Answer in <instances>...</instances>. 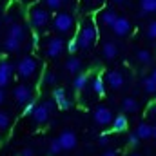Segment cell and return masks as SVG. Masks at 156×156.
<instances>
[{"label":"cell","mask_w":156,"mask_h":156,"mask_svg":"<svg viewBox=\"0 0 156 156\" xmlns=\"http://www.w3.org/2000/svg\"><path fill=\"white\" fill-rule=\"evenodd\" d=\"M96 38H98V31H96V26L93 24V20H85V22L80 26L78 35L75 37L78 49H82V51L91 49V47L96 44Z\"/></svg>","instance_id":"obj_1"},{"label":"cell","mask_w":156,"mask_h":156,"mask_svg":"<svg viewBox=\"0 0 156 156\" xmlns=\"http://www.w3.org/2000/svg\"><path fill=\"white\" fill-rule=\"evenodd\" d=\"M49 20H51V15H49V11L44 5H38V4L31 5V9H29V22H31V26L35 29H44L49 24Z\"/></svg>","instance_id":"obj_2"},{"label":"cell","mask_w":156,"mask_h":156,"mask_svg":"<svg viewBox=\"0 0 156 156\" xmlns=\"http://www.w3.org/2000/svg\"><path fill=\"white\" fill-rule=\"evenodd\" d=\"M73 27H75V16L71 13L60 11V13L55 15V18H53V29L56 33H62L64 35V33L73 31Z\"/></svg>","instance_id":"obj_3"},{"label":"cell","mask_w":156,"mask_h":156,"mask_svg":"<svg viewBox=\"0 0 156 156\" xmlns=\"http://www.w3.org/2000/svg\"><path fill=\"white\" fill-rule=\"evenodd\" d=\"M37 69H38V62H37V58H33V56H24V58L16 64V75L20 78H24V80L35 76Z\"/></svg>","instance_id":"obj_4"},{"label":"cell","mask_w":156,"mask_h":156,"mask_svg":"<svg viewBox=\"0 0 156 156\" xmlns=\"http://www.w3.org/2000/svg\"><path fill=\"white\" fill-rule=\"evenodd\" d=\"M66 51V42L62 37H51L47 40V45H45V55L49 58H58L62 53Z\"/></svg>","instance_id":"obj_5"},{"label":"cell","mask_w":156,"mask_h":156,"mask_svg":"<svg viewBox=\"0 0 156 156\" xmlns=\"http://www.w3.org/2000/svg\"><path fill=\"white\" fill-rule=\"evenodd\" d=\"M13 98L18 105H26L29 100H33V89L27 83H20L13 89Z\"/></svg>","instance_id":"obj_6"},{"label":"cell","mask_w":156,"mask_h":156,"mask_svg":"<svg viewBox=\"0 0 156 156\" xmlns=\"http://www.w3.org/2000/svg\"><path fill=\"white\" fill-rule=\"evenodd\" d=\"M56 140H58V144H60L62 151H73V149L76 147V144H78L76 133H75V131H71V129H64Z\"/></svg>","instance_id":"obj_7"},{"label":"cell","mask_w":156,"mask_h":156,"mask_svg":"<svg viewBox=\"0 0 156 156\" xmlns=\"http://www.w3.org/2000/svg\"><path fill=\"white\" fill-rule=\"evenodd\" d=\"M111 29H113V33H115L116 37L123 38V37L131 35V31H133V24H131V20H129L127 16H120V15H118V18L115 20V24L111 26Z\"/></svg>","instance_id":"obj_8"},{"label":"cell","mask_w":156,"mask_h":156,"mask_svg":"<svg viewBox=\"0 0 156 156\" xmlns=\"http://www.w3.org/2000/svg\"><path fill=\"white\" fill-rule=\"evenodd\" d=\"M104 82H105V85H107V87H111L113 91H118V89H122V87H123L125 78H123V75H122L120 71L113 69V71H107V73H105Z\"/></svg>","instance_id":"obj_9"},{"label":"cell","mask_w":156,"mask_h":156,"mask_svg":"<svg viewBox=\"0 0 156 156\" xmlns=\"http://www.w3.org/2000/svg\"><path fill=\"white\" fill-rule=\"evenodd\" d=\"M93 118H94L96 125L104 127V125H109V123L113 122V113H111L109 107H105V105H98V107L94 109V113H93Z\"/></svg>","instance_id":"obj_10"},{"label":"cell","mask_w":156,"mask_h":156,"mask_svg":"<svg viewBox=\"0 0 156 156\" xmlns=\"http://www.w3.org/2000/svg\"><path fill=\"white\" fill-rule=\"evenodd\" d=\"M116 18H118L116 9H111V7H104L102 11H98V13H96V20H98V24L107 26V27H111V26L115 24V20H116Z\"/></svg>","instance_id":"obj_11"},{"label":"cell","mask_w":156,"mask_h":156,"mask_svg":"<svg viewBox=\"0 0 156 156\" xmlns=\"http://www.w3.org/2000/svg\"><path fill=\"white\" fill-rule=\"evenodd\" d=\"M13 73H15L13 64L7 62V60H2V62H0V89H4V87L9 83V80H11V76H13Z\"/></svg>","instance_id":"obj_12"},{"label":"cell","mask_w":156,"mask_h":156,"mask_svg":"<svg viewBox=\"0 0 156 156\" xmlns=\"http://www.w3.org/2000/svg\"><path fill=\"white\" fill-rule=\"evenodd\" d=\"M134 134L140 138V142H142V140H151V138L154 136V125H151V123H147V122H142V123H138Z\"/></svg>","instance_id":"obj_13"},{"label":"cell","mask_w":156,"mask_h":156,"mask_svg":"<svg viewBox=\"0 0 156 156\" xmlns=\"http://www.w3.org/2000/svg\"><path fill=\"white\" fill-rule=\"evenodd\" d=\"M26 27H24V24H20V22H13L11 26H9V29H7V37H11V38H16L20 40V42H24L26 38Z\"/></svg>","instance_id":"obj_14"},{"label":"cell","mask_w":156,"mask_h":156,"mask_svg":"<svg viewBox=\"0 0 156 156\" xmlns=\"http://www.w3.org/2000/svg\"><path fill=\"white\" fill-rule=\"evenodd\" d=\"M102 55L105 60H115L118 56V45L113 42V40H107L102 44Z\"/></svg>","instance_id":"obj_15"},{"label":"cell","mask_w":156,"mask_h":156,"mask_svg":"<svg viewBox=\"0 0 156 156\" xmlns=\"http://www.w3.org/2000/svg\"><path fill=\"white\" fill-rule=\"evenodd\" d=\"M49 115H51V113H49V111H47V109H45L42 104H40V105H37V107L33 109V113H31L33 120H35L38 125H44V123L49 120Z\"/></svg>","instance_id":"obj_16"},{"label":"cell","mask_w":156,"mask_h":156,"mask_svg":"<svg viewBox=\"0 0 156 156\" xmlns=\"http://www.w3.org/2000/svg\"><path fill=\"white\" fill-rule=\"evenodd\" d=\"M122 109H123V113L134 115V113H138L140 105H138L136 98H133V96H127V98H123V100H122Z\"/></svg>","instance_id":"obj_17"},{"label":"cell","mask_w":156,"mask_h":156,"mask_svg":"<svg viewBox=\"0 0 156 156\" xmlns=\"http://www.w3.org/2000/svg\"><path fill=\"white\" fill-rule=\"evenodd\" d=\"M111 125H113V131H115V133H122V131H125V129H127L129 120H127L125 115H118V116H113Z\"/></svg>","instance_id":"obj_18"},{"label":"cell","mask_w":156,"mask_h":156,"mask_svg":"<svg viewBox=\"0 0 156 156\" xmlns=\"http://www.w3.org/2000/svg\"><path fill=\"white\" fill-rule=\"evenodd\" d=\"M66 69H67V73H71V75H78L80 69H82V60L76 58V56H69V58L66 60Z\"/></svg>","instance_id":"obj_19"},{"label":"cell","mask_w":156,"mask_h":156,"mask_svg":"<svg viewBox=\"0 0 156 156\" xmlns=\"http://www.w3.org/2000/svg\"><path fill=\"white\" fill-rule=\"evenodd\" d=\"M142 85H144V91H145L147 94H154V91H156V73L154 71H151L149 76L144 78Z\"/></svg>","instance_id":"obj_20"},{"label":"cell","mask_w":156,"mask_h":156,"mask_svg":"<svg viewBox=\"0 0 156 156\" xmlns=\"http://www.w3.org/2000/svg\"><path fill=\"white\" fill-rule=\"evenodd\" d=\"M20 47H22V42H20V40L11 38V37H7V38L4 40V49H5L7 53H18Z\"/></svg>","instance_id":"obj_21"},{"label":"cell","mask_w":156,"mask_h":156,"mask_svg":"<svg viewBox=\"0 0 156 156\" xmlns=\"http://www.w3.org/2000/svg\"><path fill=\"white\" fill-rule=\"evenodd\" d=\"M156 11V0H140V15H153Z\"/></svg>","instance_id":"obj_22"},{"label":"cell","mask_w":156,"mask_h":156,"mask_svg":"<svg viewBox=\"0 0 156 156\" xmlns=\"http://www.w3.org/2000/svg\"><path fill=\"white\" fill-rule=\"evenodd\" d=\"M136 60H138L140 64L147 66V64L153 62V55H151L149 49H136Z\"/></svg>","instance_id":"obj_23"},{"label":"cell","mask_w":156,"mask_h":156,"mask_svg":"<svg viewBox=\"0 0 156 156\" xmlns=\"http://www.w3.org/2000/svg\"><path fill=\"white\" fill-rule=\"evenodd\" d=\"M93 91L98 94V96H104L105 94V82L102 76H96L93 80Z\"/></svg>","instance_id":"obj_24"},{"label":"cell","mask_w":156,"mask_h":156,"mask_svg":"<svg viewBox=\"0 0 156 156\" xmlns=\"http://www.w3.org/2000/svg\"><path fill=\"white\" fill-rule=\"evenodd\" d=\"M87 82H89V76H87V75L78 73L76 78L73 80V87H75L76 91H83V89H85V85H87Z\"/></svg>","instance_id":"obj_25"},{"label":"cell","mask_w":156,"mask_h":156,"mask_svg":"<svg viewBox=\"0 0 156 156\" xmlns=\"http://www.w3.org/2000/svg\"><path fill=\"white\" fill-rule=\"evenodd\" d=\"M44 83L45 85H56V82H58V76H56V73L55 71H51V69H47L45 73H44Z\"/></svg>","instance_id":"obj_26"},{"label":"cell","mask_w":156,"mask_h":156,"mask_svg":"<svg viewBox=\"0 0 156 156\" xmlns=\"http://www.w3.org/2000/svg\"><path fill=\"white\" fill-rule=\"evenodd\" d=\"M9 125H11V116H9L5 111H0V131H2V133L7 131Z\"/></svg>","instance_id":"obj_27"},{"label":"cell","mask_w":156,"mask_h":156,"mask_svg":"<svg viewBox=\"0 0 156 156\" xmlns=\"http://www.w3.org/2000/svg\"><path fill=\"white\" fill-rule=\"evenodd\" d=\"M45 2V9L47 11H58V9H62V2L60 0H44Z\"/></svg>","instance_id":"obj_28"},{"label":"cell","mask_w":156,"mask_h":156,"mask_svg":"<svg viewBox=\"0 0 156 156\" xmlns=\"http://www.w3.org/2000/svg\"><path fill=\"white\" fill-rule=\"evenodd\" d=\"M66 98V91L62 89V87H56V89H53V102L55 104H58L60 100H64Z\"/></svg>","instance_id":"obj_29"},{"label":"cell","mask_w":156,"mask_h":156,"mask_svg":"<svg viewBox=\"0 0 156 156\" xmlns=\"http://www.w3.org/2000/svg\"><path fill=\"white\" fill-rule=\"evenodd\" d=\"M49 153H51L53 156L62 153V147H60V144H58V140H56V138H55V140H51V144H49Z\"/></svg>","instance_id":"obj_30"},{"label":"cell","mask_w":156,"mask_h":156,"mask_svg":"<svg viewBox=\"0 0 156 156\" xmlns=\"http://www.w3.org/2000/svg\"><path fill=\"white\" fill-rule=\"evenodd\" d=\"M147 38H149V40H154L156 38V22H154V20H151V22H149V26H147Z\"/></svg>","instance_id":"obj_31"},{"label":"cell","mask_w":156,"mask_h":156,"mask_svg":"<svg viewBox=\"0 0 156 156\" xmlns=\"http://www.w3.org/2000/svg\"><path fill=\"white\" fill-rule=\"evenodd\" d=\"M37 107V104H35V100H29L27 104H26V107H24V116H31V113H33V109Z\"/></svg>","instance_id":"obj_32"},{"label":"cell","mask_w":156,"mask_h":156,"mask_svg":"<svg viewBox=\"0 0 156 156\" xmlns=\"http://www.w3.org/2000/svg\"><path fill=\"white\" fill-rule=\"evenodd\" d=\"M127 144H129V147H136V145L140 144V138H138L134 133H131V134H129V138H127Z\"/></svg>","instance_id":"obj_33"},{"label":"cell","mask_w":156,"mask_h":156,"mask_svg":"<svg viewBox=\"0 0 156 156\" xmlns=\"http://www.w3.org/2000/svg\"><path fill=\"white\" fill-rule=\"evenodd\" d=\"M56 107H58V109H62V111H67V109L71 107V102H69V100H67V96H66L64 100H60V102L56 104Z\"/></svg>","instance_id":"obj_34"},{"label":"cell","mask_w":156,"mask_h":156,"mask_svg":"<svg viewBox=\"0 0 156 156\" xmlns=\"http://www.w3.org/2000/svg\"><path fill=\"white\" fill-rule=\"evenodd\" d=\"M42 105H44V107H45V109H47V111H49V113H51V111H55V109H56V104H55V102H53V100H47V102H42Z\"/></svg>","instance_id":"obj_35"},{"label":"cell","mask_w":156,"mask_h":156,"mask_svg":"<svg viewBox=\"0 0 156 156\" xmlns=\"http://www.w3.org/2000/svg\"><path fill=\"white\" fill-rule=\"evenodd\" d=\"M98 145H102V147L109 145V136H107V134H100V136H98Z\"/></svg>","instance_id":"obj_36"},{"label":"cell","mask_w":156,"mask_h":156,"mask_svg":"<svg viewBox=\"0 0 156 156\" xmlns=\"http://www.w3.org/2000/svg\"><path fill=\"white\" fill-rule=\"evenodd\" d=\"M67 51H69L71 55H73V53H76V51H78V45H76V40H75V38H73L71 42H69V44H67Z\"/></svg>","instance_id":"obj_37"},{"label":"cell","mask_w":156,"mask_h":156,"mask_svg":"<svg viewBox=\"0 0 156 156\" xmlns=\"http://www.w3.org/2000/svg\"><path fill=\"white\" fill-rule=\"evenodd\" d=\"M20 156H35V151H33L31 147H26V149L20 151Z\"/></svg>","instance_id":"obj_38"},{"label":"cell","mask_w":156,"mask_h":156,"mask_svg":"<svg viewBox=\"0 0 156 156\" xmlns=\"http://www.w3.org/2000/svg\"><path fill=\"white\" fill-rule=\"evenodd\" d=\"M154 109H156L154 102H151V104H149V109H147V115H149L151 118H154Z\"/></svg>","instance_id":"obj_39"},{"label":"cell","mask_w":156,"mask_h":156,"mask_svg":"<svg viewBox=\"0 0 156 156\" xmlns=\"http://www.w3.org/2000/svg\"><path fill=\"white\" fill-rule=\"evenodd\" d=\"M4 102H5V91H4V89H0V105H2Z\"/></svg>","instance_id":"obj_40"},{"label":"cell","mask_w":156,"mask_h":156,"mask_svg":"<svg viewBox=\"0 0 156 156\" xmlns=\"http://www.w3.org/2000/svg\"><path fill=\"white\" fill-rule=\"evenodd\" d=\"M102 156H118V151H105Z\"/></svg>","instance_id":"obj_41"},{"label":"cell","mask_w":156,"mask_h":156,"mask_svg":"<svg viewBox=\"0 0 156 156\" xmlns=\"http://www.w3.org/2000/svg\"><path fill=\"white\" fill-rule=\"evenodd\" d=\"M111 2H115V4H123L125 0H111Z\"/></svg>","instance_id":"obj_42"},{"label":"cell","mask_w":156,"mask_h":156,"mask_svg":"<svg viewBox=\"0 0 156 156\" xmlns=\"http://www.w3.org/2000/svg\"><path fill=\"white\" fill-rule=\"evenodd\" d=\"M4 7H5V5H4V2H0V13L4 11Z\"/></svg>","instance_id":"obj_43"},{"label":"cell","mask_w":156,"mask_h":156,"mask_svg":"<svg viewBox=\"0 0 156 156\" xmlns=\"http://www.w3.org/2000/svg\"><path fill=\"white\" fill-rule=\"evenodd\" d=\"M129 156H140V154L138 153H133V154H129Z\"/></svg>","instance_id":"obj_44"},{"label":"cell","mask_w":156,"mask_h":156,"mask_svg":"<svg viewBox=\"0 0 156 156\" xmlns=\"http://www.w3.org/2000/svg\"><path fill=\"white\" fill-rule=\"evenodd\" d=\"M60 2H62V4H66V2H67V0H60Z\"/></svg>","instance_id":"obj_45"},{"label":"cell","mask_w":156,"mask_h":156,"mask_svg":"<svg viewBox=\"0 0 156 156\" xmlns=\"http://www.w3.org/2000/svg\"><path fill=\"white\" fill-rule=\"evenodd\" d=\"M24 2H35V0H24Z\"/></svg>","instance_id":"obj_46"}]
</instances>
